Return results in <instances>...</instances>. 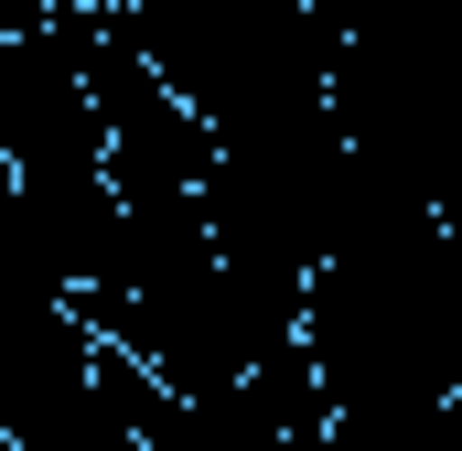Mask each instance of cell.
<instances>
[{"instance_id": "obj_1", "label": "cell", "mask_w": 462, "mask_h": 451, "mask_svg": "<svg viewBox=\"0 0 462 451\" xmlns=\"http://www.w3.org/2000/svg\"><path fill=\"white\" fill-rule=\"evenodd\" d=\"M118 43L172 87V108L205 129V151L334 108L323 0H118Z\"/></svg>"}]
</instances>
